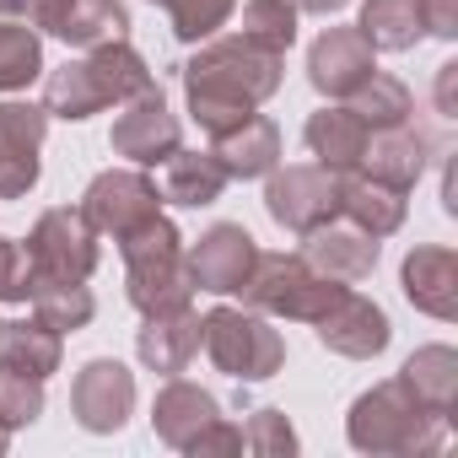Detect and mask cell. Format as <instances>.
Returning a JSON list of instances; mask_svg holds the SVG:
<instances>
[{
  "mask_svg": "<svg viewBox=\"0 0 458 458\" xmlns=\"http://www.w3.org/2000/svg\"><path fill=\"white\" fill-rule=\"evenodd\" d=\"M281 76H286V55L254 49L249 38H205L199 55L183 65L189 119L205 135L238 130L249 114H259V103L281 92Z\"/></svg>",
  "mask_w": 458,
  "mask_h": 458,
  "instance_id": "obj_1",
  "label": "cell"
},
{
  "mask_svg": "<svg viewBox=\"0 0 458 458\" xmlns=\"http://www.w3.org/2000/svg\"><path fill=\"white\" fill-rule=\"evenodd\" d=\"M151 87H157V81H151L146 60L119 38V44H98V49H87L81 60L49 71V76H44V114L81 124V119H92V114H103V108H119V103H130V98H140V92H151Z\"/></svg>",
  "mask_w": 458,
  "mask_h": 458,
  "instance_id": "obj_2",
  "label": "cell"
},
{
  "mask_svg": "<svg viewBox=\"0 0 458 458\" xmlns=\"http://www.w3.org/2000/svg\"><path fill=\"white\" fill-rule=\"evenodd\" d=\"M345 437H351L356 453H372V458H420V453H442V442H447L442 420L426 415L399 377L367 388L351 404Z\"/></svg>",
  "mask_w": 458,
  "mask_h": 458,
  "instance_id": "obj_3",
  "label": "cell"
},
{
  "mask_svg": "<svg viewBox=\"0 0 458 458\" xmlns=\"http://www.w3.org/2000/svg\"><path fill=\"white\" fill-rule=\"evenodd\" d=\"M119 254H124V297L140 318L189 308L194 281L183 265V233L167 216H151L130 238H119Z\"/></svg>",
  "mask_w": 458,
  "mask_h": 458,
  "instance_id": "obj_4",
  "label": "cell"
},
{
  "mask_svg": "<svg viewBox=\"0 0 458 458\" xmlns=\"http://www.w3.org/2000/svg\"><path fill=\"white\" fill-rule=\"evenodd\" d=\"M199 345L233 383H270L286 367L281 329L254 308H210L199 318Z\"/></svg>",
  "mask_w": 458,
  "mask_h": 458,
  "instance_id": "obj_5",
  "label": "cell"
},
{
  "mask_svg": "<svg viewBox=\"0 0 458 458\" xmlns=\"http://www.w3.org/2000/svg\"><path fill=\"white\" fill-rule=\"evenodd\" d=\"M243 302L265 318H292V324H318L329 302L345 292V281L318 276L302 254H259L249 281L238 286Z\"/></svg>",
  "mask_w": 458,
  "mask_h": 458,
  "instance_id": "obj_6",
  "label": "cell"
},
{
  "mask_svg": "<svg viewBox=\"0 0 458 458\" xmlns=\"http://www.w3.org/2000/svg\"><path fill=\"white\" fill-rule=\"evenodd\" d=\"M28 254V270L33 281H92L98 270V233H92V221L81 216V205H60V210H44L33 221V233L22 243Z\"/></svg>",
  "mask_w": 458,
  "mask_h": 458,
  "instance_id": "obj_7",
  "label": "cell"
},
{
  "mask_svg": "<svg viewBox=\"0 0 458 458\" xmlns=\"http://www.w3.org/2000/svg\"><path fill=\"white\" fill-rule=\"evenodd\" d=\"M81 216L92 221L98 238H130L135 226H146L151 216H162V194L140 167H108L87 183L81 194Z\"/></svg>",
  "mask_w": 458,
  "mask_h": 458,
  "instance_id": "obj_8",
  "label": "cell"
},
{
  "mask_svg": "<svg viewBox=\"0 0 458 458\" xmlns=\"http://www.w3.org/2000/svg\"><path fill=\"white\" fill-rule=\"evenodd\" d=\"M265 210L286 233H313L340 216V173L329 167H270L265 173Z\"/></svg>",
  "mask_w": 458,
  "mask_h": 458,
  "instance_id": "obj_9",
  "label": "cell"
},
{
  "mask_svg": "<svg viewBox=\"0 0 458 458\" xmlns=\"http://www.w3.org/2000/svg\"><path fill=\"white\" fill-rule=\"evenodd\" d=\"M254 259H259V243H254L249 226H238V221H216L210 233H199L194 249H183L194 292H210V297H233L249 281Z\"/></svg>",
  "mask_w": 458,
  "mask_h": 458,
  "instance_id": "obj_10",
  "label": "cell"
},
{
  "mask_svg": "<svg viewBox=\"0 0 458 458\" xmlns=\"http://www.w3.org/2000/svg\"><path fill=\"white\" fill-rule=\"evenodd\" d=\"M71 410H76L81 431L114 437L135 415V372L124 361H114V356H92L71 383Z\"/></svg>",
  "mask_w": 458,
  "mask_h": 458,
  "instance_id": "obj_11",
  "label": "cell"
},
{
  "mask_svg": "<svg viewBox=\"0 0 458 458\" xmlns=\"http://www.w3.org/2000/svg\"><path fill=\"white\" fill-rule=\"evenodd\" d=\"M313 329H318V345L335 351V356H345V361H372V356H383L388 340H394L388 313H383L372 297L351 292V286L329 302V313H324Z\"/></svg>",
  "mask_w": 458,
  "mask_h": 458,
  "instance_id": "obj_12",
  "label": "cell"
},
{
  "mask_svg": "<svg viewBox=\"0 0 458 458\" xmlns=\"http://www.w3.org/2000/svg\"><path fill=\"white\" fill-rule=\"evenodd\" d=\"M119 108H124V114L114 119V135H108L114 157H124V162H135V167H162V162L178 151V119L167 114L162 92L151 87V92H140V98H130V103H119Z\"/></svg>",
  "mask_w": 458,
  "mask_h": 458,
  "instance_id": "obj_13",
  "label": "cell"
},
{
  "mask_svg": "<svg viewBox=\"0 0 458 458\" xmlns=\"http://www.w3.org/2000/svg\"><path fill=\"white\" fill-rule=\"evenodd\" d=\"M49 135L44 103H0V199H22L38 183V151Z\"/></svg>",
  "mask_w": 458,
  "mask_h": 458,
  "instance_id": "obj_14",
  "label": "cell"
},
{
  "mask_svg": "<svg viewBox=\"0 0 458 458\" xmlns=\"http://www.w3.org/2000/svg\"><path fill=\"white\" fill-rule=\"evenodd\" d=\"M372 71H377V55H372V44H367L356 28H324V33L313 38V49H308V81H313L329 103L351 98Z\"/></svg>",
  "mask_w": 458,
  "mask_h": 458,
  "instance_id": "obj_15",
  "label": "cell"
},
{
  "mask_svg": "<svg viewBox=\"0 0 458 458\" xmlns=\"http://www.w3.org/2000/svg\"><path fill=\"white\" fill-rule=\"evenodd\" d=\"M302 259H308L318 276L351 286V281H367V276L377 270V238L361 233V226L345 221V216H329L324 226L302 233Z\"/></svg>",
  "mask_w": 458,
  "mask_h": 458,
  "instance_id": "obj_16",
  "label": "cell"
},
{
  "mask_svg": "<svg viewBox=\"0 0 458 458\" xmlns=\"http://www.w3.org/2000/svg\"><path fill=\"white\" fill-rule=\"evenodd\" d=\"M399 286H404L415 313H426L437 324L458 318V254L453 249H437V243L410 249L399 265Z\"/></svg>",
  "mask_w": 458,
  "mask_h": 458,
  "instance_id": "obj_17",
  "label": "cell"
},
{
  "mask_svg": "<svg viewBox=\"0 0 458 458\" xmlns=\"http://www.w3.org/2000/svg\"><path fill=\"white\" fill-rule=\"evenodd\" d=\"M135 356L146 372L162 377H183L189 361L199 356V313L194 308H173V313H151L135 329Z\"/></svg>",
  "mask_w": 458,
  "mask_h": 458,
  "instance_id": "obj_18",
  "label": "cell"
},
{
  "mask_svg": "<svg viewBox=\"0 0 458 458\" xmlns=\"http://www.w3.org/2000/svg\"><path fill=\"white\" fill-rule=\"evenodd\" d=\"M216 420H221L216 394L199 388V383H183V377H167L162 394H157V404H151V431L167 447H178V453H189L199 442V431H210Z\"/></svg>",
  "mask_w": 458,
  "mask_h": 458,
  "instance_id": "obj_19",
  "label": "cell"
},
{
  "mask_svg": "<svg viewBox=\"0 0 458 458\" xmlns=\"http://www.w3.org/2000/svg\"><path fill=\"white\" fill-rule=\"evenodd\" d=\"M210 157L221 162L226 178H265L270 167H281V130L276 119L265 114H249L238 130H226V135H210Z\"/></svg>",
  "mask_w": 458,
  "mask_h": 458,
  "instance_id": "obj_20",
  "label": "cell"
},
{
  "mask_svg": "<svg viewBox=\"0 0 458 458\" xmlns=\"http://www.w3.org/2000/svg\"><path fill=\"white\" fill-rule=\"evenodd\" d=\"M426 135L420 130H410V124H394V130H372L367 135V151H361V167L356 173H367V178H377V183H388V189H415L420 183V173H426Z\"/></svg>",
  "mask_w": 458,
  "mask_h": 458,
  "instance_id": "obj_21",
  "label": "cell"
},
{
  "mask_svg": "<svg viewBox=\"0 0 458 458\" xmlns=\"http://www.w3.org/2000/svg\"><path fill=\"white\" fill-rule=\"evenodd\" d=\"M65 361V335L49 329L44 318H0V367L22 377H55Z\"/></svg>",
  "mask_w": 458,
  "mask_h": 458,
  "instance_id": "obj_22",
  "label": "cell"
},
{
  "mask_svg": "<svg viewBox=\"0 0 458 458\" xmlns=\"http://www.w3.org/2000/svg\"><path fill=\"white\" fill-rule=\"evenodd\" d=\"M404 210H410L404 189H388V183H377L367 173H340V216L356 221L361 233H372L377 243L404 226Z\"/></svg>",
  "mask_w": 458,
  "mask_h": 458,
  "instance_id": "obj_23",
  "label": "cell"
},
{
  "mask_svg": "<svg viewBox=\"0 0 458 458\" xmlns=\"http://www.w3.org/2000/svg\"><path fill=\"white\" fill-rule=\"evenodd\" d=\"M367 135H372V130H367L345 103L318 108V114L308 119V130H302L308 151H313L318 167H329V173H356V167H361V151H367Z\"/></svg>",
  "mask_w": 458,
  "mask_h": 458,
  "instance_id": "obj_24",
  "label": "cell"
},
{
  "mask_svg": "<svg viewBox=\"0 0 458 458\" xmlns=\"http://www.w3.org/2000/svg\"><path fill=\"white\" fill-rule=\"evenodd\" d=\"M399 383L410 388V399H415L426 415L447 420L453 404H458V351H453V345H420V351L404 361Z\"/></svg>",
  "mask_w": 458,
  "mask_h": 458,
  "instance_id": "obj_25",
  "label": "cell"
},
{
  "mask_svg": "<svg viewBox=\"0 0 458 458\" xmlns=\"http://www.w3.org/2000/svg\"><path fill=\"white\" fill-rule=\"evenodd\" d=\"M233 183L221 173V162L210 157V151H173L167 162H162V199L167 205H183V210H199V205H216L221 199V189Z\"/></svg>",
  "mask_w": 458,
  "mask_h": 458,
  "instance_id": "obj_26",
  "label": "cell"
},
{
  "mask_svg": "<svg viewBox=\"0 0 458 458\" xmlns=\"http://www.w3.org/2000/svg\"><path fill=\"white\" fill-rule=\"evenodd\" d=\"M356 33L372 44V55H404L420 44V6L415 0H367L361 17H356Z\"/></svg>",
  "mask_w": 458,
  "mask_h": 458,
  "instance_id": "obj_27",
  "label": "cell"
},
{
  "mask_svg": "<svg viewBox=\"0 0 458 458\" xmlns=\"http://www.w3.org/2000/svg\"><path fill=\"white\" fill-rule=\"evenodd\" d=\"M345 108L367 124V130H394V124H410V114H415V98H410V87L399 81V76H383V71H372L351 98H345Z\"/></svg>",
  "mask_w": 458,
  "mask_h": 458,
  "instance_id": "obj_28",
  "label": "cell"
},
{
  "mask_svg": "<svg viewBox=\"0 0 458 458\" xmlns=\"http://www.w3.org/2000/svg\"><path fill=\"white\" fill-rule=\"evenodd\" d=\"M28 302H33V318H44V324H49V329H60V335L87 329V324H92V313H98V302H92L87 281H33Z\"/></svg>",
  "mask_w": 458,
  "mask_h": 458,
  "instance_id": "obj_29",
  "label": "cell"
},
{
  "mask_svg": "<svg viewBox=\"0 0 458 458\" xmlns=\"http://www.w3.org/2000/svg\"><path fill=\"white\" fill-rule=\"evenodd\" d=\"M130 33V12H124V0H76L60 38L71 49H98V44H119Z\"/></svg>",
  "mask_w": 458,
  "mask_h": 458,
  "instance_id": "obj_30",
  "label": "cell"
},
{
  "mask_svg": "<svg viewBox=\"0 0 458 458\" xmlns=\"http://www.w3.org/2000/svg\"><path fill=\"white\" fill-rule=\"evenodd\" d=\"M44 76V38L22 22H0V92H22Z\"/></svg>",
  "mask_w": 458,
  "mask_h": 458,
  "instance_id": "obj_31",
  "label": "cell"
},
{
  "mask_svg": "<svg viewBox=\"0 0 458 458\" xmlns=\"http://www.w3.org/2000/svg\"><path fill=\"white\" fill-rule=\"evenodd\" d=\"M238 38H249L254 49L286 55V49L297 44V6H292V0H249Z\"/></svg>",
  "mask_w": 458,
  "mask_h": 458,
  "instance_id": "obj_32",
  "label": "cell"
},
{
  "mask_svg": "<svg viewBox=\"0 0 458 458\" xmlns=\"http://www.w3.org/2000/svg\"><path fill=\"white\" fill-rule=\"evenodd\" d=\"M162 12H167L173 33L183 44H205V38H216L226 22H233L238 0H162Z\"/></svg>",
  "mask_w": 458,
  "mask_h": 458,
  "instance_id": "obj_33",
  "label": "cell"
},
{
  "mask_svg": "<svg viewBox=\"0 0 458 458\" xmlns=\"http://www.w3.org/2000/svg\"><path fill=\"white\" fill-rule=\"evenodd\" d=\"M38 415H44V383L38 377H22L12 367H0V420H6L12 431H22Z\"/></svg>",
  "mask_w": 458,
  "mask_h": 458,
  "instance_id": "obj_34",
  "label": "cell"
},
{
  "mask_svg": "<svg viewBox=\"0 0 458 458\" xmlns=\"http://www.w3.org/2000/svg\"><path fill=\"white\" fill-rule=\"evenodd\" d=\"M243 447L254 458H292L302 442H297V431H292V420L281 410H254L249 426H243Z\"/></svg>",
  "mask_w": 458,
  "mask_h": 458,
  "instance_id": "obj_35",
  "label": "cell"
},
{
  "mask_svg": "<svg viewBox=\"0 0 458 458\" xmlns=\"http://www.w3.org/2000/svg\"><path fill=\"white\" fill-rule=\"evenodd\" d=\"M33 292V270L17 238H0V302H28Z\"/></svg>",
  "mask_w": 458,
  "mask_h": 458,
  "instance_id": "obj_36",
  "label": "cell"
},
{
  "mask_svg": "<svg viewBox=\"0 0 458 458\" xmlns=\"http://www.w3.org/2000/svg\"><path fill=\"white\" fill-rule=\"evenodd\" d=\"M194 458H233V453H243V426H233V420H216L210 431H199V442L189 447Z\"/></svg>",
  "mask_w": 458,
  "mask_h": 458,
  "instance_id": "obj_37",
  "label": "cell"
},
{
  "mask_svg": "<svg viewBox=\"0 0 458 458\" xmlns=\"http://www.w3.org/2000/svg\"><path fill=\"white\" fill-rule=\"evenodd\" d=\"M71 6L76 0H22V12H28V28L44 38H60V28H65V17H71Z\"/></svg>",
  "mask_w": 458,
  "mask_h": 458,
  "instance_id": "obj_38",
  "label": "cell"
},
{
  "mask_svg": "<svg viewBox=\"0 0 458 458\" xmlns=\"http://www.w3.org/2000/svg\"><path fill=\"white\" fill-rule=\"evenodd\" d=\"M415 6H420V28L431 38H442V44L458 38V0H415Z\"/></svg>",
  "mask_w": 458,
  "mask_h": 458,
  "instance_id": "obj_39",
  "label": "cell"
},
{
  "mask_svg": "<svg viewBox=\"0 0 458 458\" xmlns=\"http://www.w3.org/2000/svg\"><path fill=\"white\" fill-rule=\"evenodd\" d=\"M437 114L442 119H458V60H447L437 71Z\"/></svg>",
  "mask_w": 458,
  "mask_h": 458,
  "instance_id": "obj_40",
  "label": "cell"
},
{
  "mask_svg": "<svg viewBox=\"0 0 458 458\" xmlns=\"http://www.w3.org/2000/svg\"><path fill=\"white\" fill-rule=\"evenodd\" d=\"M297 12H313V17H335V12H345L351 0H292Z\"/></svg>",
  "mask_w": 458,
  "mask_h": 458,
  "instance_id": "obj_41",
  "label": "cell"
},
{
  "mask_svg": "<svg viewBox=\"0 0 458 458\" xmlns=\"http://www.w3.org/2000/svg\"><path fill=\"white\" fill-rule=\"evenodd\" d=\"M12 12H22V0H0V17H12Z\"/></svg>",
  "mask_w": 458,
  "mask_h": 458,
  "instance_id": "obj_42",
  "label": "cell"
},
{
  "mask_svg": "<svg viewBox=\"0 0 458 458\" xmlns=\"http://www.w3.org/2000/svg\"><path fill=\"white\" fill-rule=\"evenodd\" d=\"M6 442H12V426H6V420H0V453H6Z\"/></svg>",
  "mask_w": 458,
  "mask_h": 458,
  "instance_id": "obj_43",
  "label": "cell"
},
{
  "mask_svg": "<svg viewBox=\"0 0 458 458\" xmlns=\"http://www.w3.org/2000/svg\"><path fill=\"white\" fill-rule=\"evenodd\" d=\"M151 6H162V0H151Z\"/></svg>",
  "mask_w": 458,
  "mask_h": 458,
  "instance_id": "obj_44",
  "label": "cell"
}]
</instances>
